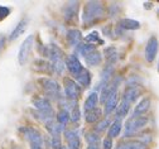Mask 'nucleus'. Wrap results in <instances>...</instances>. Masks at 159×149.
Returning <instances> with one entry per match:
<instances>
[{
    "label": "nucleus",
    "mask_w": 159,
    "mask_h": 149,
    "mask_svg": "<svg viewBox=\"0 0 159 149\" xmlns=\"http://www.w3.org/2000/svg\"><path fill=\"white\" fill-rule=\"evenodd\" d=\"M139 96H140V90H139L138 87H135V86H129L124 91V94H123V100H125V101H128V102L131 104Z\"/></svg>",
    "instance_id": "obj_16"
},
{
    "label": "nucleus",
    "mask_w": 159,
    "mask_h": 149,
    "mask_svg": "<svg viewBox=\"0 0 159 149\" xmlns=\"http://www.w3.org/2000/svg\"><path fill=\"white\" fill-rule=\"evenodd\" d=\"M39 82L42 83V87L47 96H49L51 99L58 100V101H61L63 99L61 96V87H59L57 81H54L52 78H41Z\"/></svg>",
    "instance_id": "obj_4"
},
{
    "label": "nucleus",
    "mask_w": 159,
    "mask_h": 149,
    "mask_svg": "<svg viewBox=\"0 0 159 149\" xmlns=\"http://www.w3.org/2000/svg\"><path fill=\"white\" fill-rule=\"evenodd\" d=\"M46 128L47 130L49 132V134L52 137H59L61 133L63 132V125H61L59 123L54 121V120H49L46 123Z\"/></svg>",
    "instance_id": "obj_15"
},
{
    "label": "nucleus",
    "mask_w": 159,
    "mask_h": 149,
    "mask_svg": "<svg viewBox=\"0 0 159 149\" xmlns=\"http://www.w3.org/2000/svg\"><path fill=\"white\" fill-rule=\"evenodd\" d=\"M65 137L67 140H71V139H75V138H80L78 133L76 130H66L65 132Z\"/></svg>",
    "instance_id": "obj_37"
},
{
    "label": "nucleus",
    "mask_w": 159,
    "mask_h": 149,
    "mask_svg": "<svg viewBox=\"0 0 159 149\" xmlns=\"http://www.w3.org/2000/svg\"><path fill=\"white\" fill-rule=\"evenodd\" d=\"M129 110H130V102L121 100V102L117 104V108H116V119L121 120V118L128 115Z\"/></svg>",
    "instance_id": "obj_20"
},
{
    "label": "nucleus",
    "mask_w": 159,
    "mask_h": 149,
    "mask_svg": "<svg viewBox=\"0 0 159 149\" xmlns=\"http://www.w3.org/2000/svg\"><path fill=\"white\" fill-rule=\"evenodd\" d=\"M65 83V95L66 99L70 101H77V97L80 95V86L71 78H65L63 80Z\"/></svg>",
    "instance_id": "obj_6"
},
{
    "label": "nucleus",
    "mask_w": 159,
    "mask_h": 149,
    "mask_svg": "<svg viewBox=\"0 0 159 149\" xmlns=\"http://www.w3.org/2000/svg\"><path fill=\"white\" fill-rule=\"evenodd\" d=\"M81 118V110H80L78 106H75V108L71 109V113H70V119L72 123H77Z\"/></svg>",
    "instance_id": "obj_35"
},
{
    "label": "nucleus",
    "mask_w": 159,
    "mask_h": 149,
    "mask_svg": "<svg viewBox=\"0 0 159 149\" xmlns=\"http://www.w3.org/2000/svg\"><path fill=\"white\" fill-rule=\"evenodd\" d=\"M105 54H106V59H107V65H112L114 62L117 61L119 58V52L115 47H109L105 49Z\"/></svg>",
    "instance_id": "obj_27"
},
{
    "label": "nucleus",
    "mask_w": 159,
    "mask_h": 149,
    "mask_svg": "<svg viewBox=\"0 0 159 149\" xmlns=\"http://www.w3.org/2000/svg\"><path fill=\"white\" fill-rule=\"evenodd\" d=\"M112 123H111V120L109 119V118H105V119H102L100 123H98L96 126H95V132L98 134V133H102L104 130H106L107 128H110V125H111Z\"/></svg>",
    "instance_id": "obj_33"
},
{
    "label": "nucleus",
    "mask_w": 159,
    "mask_h": 149,
    "mask_svg": "<svg viewBox=\"0 0 159 149\" xmlns=\"http://www.w3.org/2000/svg\"><path fill=\"white\" fill-rule=\"evenodd\" d=\"M22 132H23L24 137L27 138V140L30 143V145H39V147L43 145L42 135L37 129H33V128H23Z\"/></svg>",
    "instance_id": "obj_9"
},
{
    "label": "nucleus",
    "mask_w": 159,
    "mask_h": 149,
    "mask_svg": "<svg viewBox=\"0 0 159 149\" xmlns=\"http://www.w3.org/2000/svg\"><path fill=\"white\" fill-rule=\"evenodd\" d=\"M147 124H148V118H145V116H133V118H130L125 124L124 137L128 138L129 135L136 134L140 129H143Z\"/></svg>",
    "instance_id": "obj_3"
},
{
    "label": "nucleus",
    "mask_w": 159,
    "mask_h": 149,
    "mask_svg": "<svg viewBox=\"0 0 159 149\" xmlns=\"http://www.w3.org/2000/svg\"><path fill=\"white\" fill-rule=\"evenodd\" d=\"M33 40H34V37L30 34L28 35L24 42L22 43L20 48H19V52H18V61H19V65L24 66L28 58H29V54H30V51H32V46H33Z\"/></svg>",
    "instance_id": "obj_5"
},
{
    "label": "nucleus",
    "mask_w": 159,
    "mask_h": 149,
    "mask_svg": "<svg viewBox=\"0 0 159 149\" xmlns=\"http://www.w3.org/2000/svg\"><path fill=\"white\" fill-rule=\"evenodd\" d=\"M85 40L89 44H93V43H101V44H104V40L100 38V34H98L97 32H91L90 34H87L85 37Z\"/></svg>",
    "instance_id": "obj_30"
},
{
    "label": "nucleus",
    "mask_w": 159,
    "mask_h": 149,
    "mask_svg": "<svg viewBox=\"0 0 159 149\" xmlns=\"http://www.w3.org/2000/svg\"><path fill=\"white\" fill-rule=\"evenodd\" d=\"M30 149H42V147H39V145H30Z\"/></svg>",
    "instance_id": "obj_44"
},
{
    "label": "nucleus",
    "mask_w": 159,
    "mask_h": 149,
    "mask_svg": "<svg viewBox=\"0 0 159 149\" xmlns=\"http://www.w3.org/2000/svg\"><path fill=\"white\" fill-rule=\"evenodd\" d=\"M116 149H144V144L140 142H128L119 144Z\"/></svg>",
    "instance_id": "obj_29"
},
{
    "label": "nucleus",
    "mask_w": 159,
    "mask_h": 149,
    "mask_svg": "<svg viewBox=\"0 0 159 149\" xmlns=\"http://www.w3.org/2000/svg\"><path fill=\"white\" fill-rule=\"evenodd\" d=\"M159 49V43H158V39L155 37H152L145 47V59L148 62H153L155 59V56L158 53Z\"/></svg>",
    "instance_id": "obj_10"
},
{
    "label": "nucleus",
    "mask_w": 159,
    "mask_h": 149,
    "mask_svg": "<svg viewBox=\"0 0 159 149\" xmlns=\"http://www.w3.org/2000/svg\"><path fill=\"white\" fill-rule=\"evenodd\" d=\"M102 145H104V149H112V139L107 137V138L104 140Z\"/></svg>",
    "instance_id": "obj_40"
},
{
    "label": "nucleus",
    "mask_w": 159,
    "mask_h": 149,
    "mask_svg": "<svg viewBox=\"0 0 159 149\" xmlns=\"http://www.w3.org/2000/svg\"><path fill=\"white\" fill-rule=\"evenodd\" d=\"M46 56L51 59V62L57 61V59H63V53H62V51L59 49L57 46H54V44L47 46V48H46Z\"/></svg>",
    "instance_id": "obj_13"
},
{
    "label": "nucleus",
    "mask_w": 159,
    "mask_h": 149,
    "mask_svg": "<svg viewBox=\"0 0 159 149\" xmlns=\"http://www.w3.org/2000/svg\"><path fill=\"white\" fill-rule=\"evenodd\" d=\"M68 147L70 149H81V140H80V138L71 139L68 140Z\"/></svg>",
    "instance_id": "obj_36"
},
{
    "label": "nucleus",
    "mask_w": 159,
    "mask_h": 149,
    "mask_svg": "<svg viewBox=\"0 0 159 149\" xmlns=\"http://www.w3.org/2000/svg\"><path fill=\"white\" fill-rule=\"evenodd\" d=\"M105 15V7L100 2H89L84 7L82 20L84 23H91L93 20Z\"/></svg>",
    "instance_id": "obj_1"
},
{
    "label": "nucleus",
    "mask_w": 159,
    "mask_h": 149,
    "mask_svg": "<svg viewBox=\"0 0 159 149\" xmlns=\"http://www.w3.org/2000/svg\"><path fill=\"white\" fill-rule=\"evenodd\" d=\"M97 102H98V96H97V94H96V92H91V94L87 96V99H86V101H85V104H84L85 111L87 113V111H91V110L96 109Z\"/></svg>",
    "instance_id": "obj_17"
},
{
    "label": "nucleus",
    "mask_w": 159,
    "mask_h": 149,
    "mask_svg": "<svg viewBox=\"0 0 159 149\" xmlns=\"http://www.w3.org/2000/svg\"><path fill=\"white\" fill-rule=\"evenodd\" d=\"M86 140L89 143V145H97L98 142H100V135H98L96 132H91L86 134Z\"/></svg>",
    "instance_id": "obj_34"
},
{
    "label": "nucleus",
    "mask_w": 159,
    "mask_h": 149,
    "mask_svg": "<svg viewBox=\"0 0 159 149\" xmlns=\"http://www.w3.org/2000/svg\"><path fill=\"white\" fill-rule=\"evenodd\" d=\"M152 7H153V4H152V3H145V9H149V8L152 9Z\"/></svg>",
    "instance_id": "obj_43"
},
{
    "label": "nucleus",
    "mask_w": 159,
    "mask_h": 149,
    "mask_svg": "<svg viewBox=\"0 0 159 149\" xmlns=\"http://www.w3.org/2000/svg\"><path fill=\"white\" fill-rule=\"evenodd\" d=\"M76 51H77V53H78V54H81V56L86 57L87 54H90L91 52H93V51H96V49H95V46H93V44H89V43H80V44L77 46Z\"/></svg>",
    "instance_id": "obj_25"
},
{
    "label": "nucleus",
    "mask_w": 159,
    "mask_h": 149,
    "mask_svg": "<svg viewBox=\"0 0 159 149\" xmlns=\"http://www.w3.org/2000/svg\"><path fill=\"white\" fill-rule=\"evenodd\" d=\"M76 78H77V81H78V83L82 85V86H89V85L91 83V73H90L86 68H84V70L81 71V73H80Z\"/></svg>",
    "instance_id": "obj_26"
},
{
    "label": "nucleus",
    "mask_w": 159,
    "mask_h": 149,
    "mask_svg": "<svg viewBox=\"0 0 159 149\" xmlns=\"http://www.w3.org/2000/svg\"><path fill=\"white\" fill-rule=\"evenodd\" d=\"M28 23H29L28 18L22 19L20 22L18 23V26L14 28V30L11 32V34H10V37H9V40H15L19 35H22V34L25 32V29H27V27H28Z\"/></svg>",
    "instance_id": "obj_12"
},
{
    "label": "nucleus",
    "mask_w": 159,
    "mask_h": 149,
    "mask_svg": "<svg viewBox=\"0 0 159 149\" xmlns=\"http://www.w3.org/2000/svg\"><path fill=\"white\" fill-rule=\"evenodd\" d=\"M35 109L38 110V114H39V119L41 120H44L46 123L49 121V120H53V116H54V111L52 109V105L51 102L47 100V99H35L33 101Z\"/></svg>",
    "instance_id": "obj_2"
},
{
    "label": "nucleus",
    "mask_w": 159,
    "mask_h": 149,
    "mask_svg": "<svg viewBox=\"0 0 159 149\" xmlns=\"http://www.w3.org/2000/svg\"><path fill=\"white\" fill-rule=\"evenodd\" d=\"M158 71H159V65H158Z\"/></svg>",
    "instance_id": "obj_47"
},
{
    "label": "nucleus",
    "mask_w": 159,
    "mask_h": 149,
    "mask_svg": "<svg viewBox=\"0 0 159 149\" xmlns=\"http://www.w3.org/2000/svg\"><path fill=\"white\" fill-rule=\"evenodd\" d=\"M77 4H78L77 2H71V3H68L66 5V8H65V18H66V20H71L77 15V13H78V5Z\"/></svg>",
    "instance_id": "obj_19"
},
{
    "label": "nucleus",
    "mask_w": 159,
    "mask_h": 149,
    "mask_svg": "<svg viewBox=\"0 0 159 149\" xmlns=\"http://www.w3.org/2000/svg\"><path fill=\"white\" fill-rule=\"evenodd\" d=\"M150 108V99L148 97H144L143 100H140L135 109H134V113H133V116H142L143 114H145Z\"/></svg>",
    "instance_id": "obj_14"
},
{
    "label": "nucleus",
    "mask_w": 159,
    "mask_h": 149,
    "mask_svg": "<svg viewBox=\"0 0 159 149\" xmlns=\"http://www.w3.org/2000/svg\"><path fill=\"white\" fill-rule=\"evenodd\" d=\"M11 149H22V148H18V147H14V148H11Z\"/></svg>",
    "instance_id": "obj_46"
},
{
    "label": "nucleus",
    "mask_w": 159,
    "mask_h": 149,
    "mask_svg": "<svg viewBox=\"0 0 159 149\" xmlns=\"http://www.w3.org/2000/svg\"><path fill=\"white\" fill-rule=\"evenodd\" d=\"M121 82V77H115L111 82H110V85L109 86H106L102 91H101V97H100V101L102 102V104H105L106 101H107V99L109 97H111L112 95H115V94H117V87H119V83Z\"/></svg>",
    "instance_id": "obj_8"
},
{
    "label": "nucleus",
    "mask_w": 159,
    "mask_h": 149,
    "mask_svg": "<svg viewBox=\"0 0 159 149\" xmlns=\"http://www.w3.org/2000/svg\"><path fill=\"white\" fill-rule=\"evenodd\" d=\"M66 66L70 71V73L75 77H77L80 73H81V71L84 70V66L81 65V62H80V59L77 58V56L75 54H70L66 57Z\"/></svg>",
    "instance_id": "obj_7"
},
{
    "label": "nucleus",
    "mask_w": 159,
    "mask_h": 149,
    "mask_svg": "<svg viewBox=\"0 0 159 149\" xmlns=\"http://www.w3.org/2000/svg\"><path fill=\"white\" fill-rule=\"evenodd\" d=\"M123 129V124H121V120L119 119H115L112 121V124L110 125V129H109V138H116L120 135V132Z\"/></svg>",
    "instance_id": "obj_23"
},
{
    "label": "nucleus",
    "mask_w": 159,
    "mask_h": 149,
    "mask_svg": "<svg viewBox=\"0 0 159 149\" xmlns=\"http://www.w3.org/2000/svg\"><path fill=\"white\" fill-rule=\"evenodd\" d=\"M51 145H52L53 149H57V148L61 147L62 143H61V139H59V137H52L51 138Z\"/></svg>",
    "instance_id": "obj_38"
},
{
    "label": "nucleus",
    "mask_w": 159,
    "mask_h": 149,
    "mask_svg": "<svg viewBox=\"0 0 159 149\" xmlns=\"http://www.w3.org/2000/svg\"><path fill=\"white\" fill-rule=\"evenodd\" d=\"M119 26L124 29H130V30H135V29H139L140 28V23L138 20H134V19H129V18H125V19H121L119 22Z\"/></svg>",
    "instance_id": "obj_24"
},
{
    "label": "nucleus",
    "mask_w": 159,
    "mask_h": 149,
    "mask_svg": "<svg viewBox=\"0 0 159 149\" xmlns=\"http://www.w3.org/2000/svg\"><path fill=\"white\" fill-rule=\"evenodd\" d=\"M85 59H86V63L89 66H98L102 61V56L98 51H93L90 54H87L85 57Z\"/></svg>",
    "instance_id": "obj_18"
},
{
    "label": "nucleus",
    "mask_w": 159,
    "mask_h": 149,
    "mask_svg": "<svg viewBox=\"0 0 159 149\" xmlns=\"http://www.w3.org/2000/svg\"><path fill=\"white\" fill-rule=\"evenodd\" d=\"M117 102H119V95L117 94H115V95H112L111 97L107 99V101L105 102V114L106 115H110L114 110H116Z\"/></svg>",
    "instance_id": "obj_21"
},
{
    "label": "nucleus",
    "mask_w": 159,
    "mask_h": 149,
    "mask_svg": "<svg viewBox=\"0 0 159 149\" xmlns=\"http://www.w3.org/2000/svg\"><path fill=\"white\" fill-rule=\"evenodd\" d=\"M4 42H5V39H4V38H0V49L3 48V46H4Z\"/></svg>",
    "instance_id": "obj_41"
},
{
    "label": "nucleus",
    "mask_w": 159,
    "mask_h": 149,
    "mask_svg": "<svg viewBox=\"0 0 159 149\" xmlns=\"http://www.w3.org/2000/svg\"><path fill=\"white\" fill-rule=\"evenodd\" d=\"M81 35H82V34H81V32H80L78 29H71V30H68L67 38H68L70 44H71L72 47L78 46L80 42H81V38H82Z\"/></svg>",
    "instance_id": "obj_22"
},
{
    "label": "nucleus",
    "mask_w": 159,
    "mask_h": 149,
    "mask_svg": "<svg viewBox=\"0 0 159 149\" xmlns=\"http://www.w3.org/2000/svg\"><path fill=\"white\" fill-rule=\"evenodd\" d=\"M112 73H114V66H112V65H107V66L102 70V72H101V80H100V82L97 83V90L102 91L106 86H109L110 82H111V76H112Z\"/></svg>",
    "instance_id": "obj_11"
},
{
    "label": "nucleus",
    "mask_w": 159,
    "mask_h": 149,
    "mask_svg": "<svg viewBox=\"0 0 159 149\" xmlns=\"http://www.w3.org/2000/svg\"><path fill=\"white\" fill-rule=\"evenodd\" d=\"M57 149H67V147H65V145H61L59 148H57Z\"/></svg>",
    "instance_id": "obj_45"
},
{
    "label": "nucleus",
    "mask_w": 159,
    "mask_h": 149,
    "mask_svg": "<svg viewBox=\"0 0 159 149\" xmlns=\"http://www.w3.org/2000/svg\"><path fill=\"white\" fill-rule=\"evenodd\" d=\"M70 120H71V119H70V113H68L67 110H65V109L59 110V113L57 114V123H59L61 125L65 126Z\"/></svg>",
    "instance_id": "obj_32"
},
{
    "label": "nucleus",
    "mask_w": 159,
    "mask_h": 149,
    "mask_svg": "<svg viewBox=\"0 0 159 149\" xmlns=\"http://www.w3.org/2000/svg\"><path fill=\"white\" fill-rule=\"evenodd\" d=\"M51 66H52V70H53L57 75H62L63 71H65L66 63L63 62V59H57V61H53V62L51 63Z\"/></svg>",
    "instance_id": "obj_31"
},
{
    "label": "nucleus",
    "mask_w": 159,
    "mask_h": 149,
    "mask_svg": "<svg viewBox=\"0 0 159 149\" xmlns=\"http://www.w3.org/2000/svg\"><path fill=\"white\" fill-rule=\"evenodd\" d=\"M87 149H100V148H98V145H89Z\"/></svg>",
    "instance_id": "obj_42"
},
{
    "label": "nucleus",
    "mask_w": 159,
    "mask_h": 149,
    "mask_svg": "<svg viewBox=\"0 0 159 149\" xmlns=\"http://www.w3.org/2000/svg\"><path fill=\"white\" fill-rule=\"evenodd\" d=\"M101 115H102V110L96 108V109L86 113V121L87 123H95V121H97L98 119L101 118Z\"/></svg>",
    "instance_id": "obj_28"
},
{
    "label": "nucleus",
    "mask_w": 159,
    "mask_h": 149,
    "mask_svg": "<svg viewBox=\"0 0 159 149\" xmlns=\"http://www.w3.org/2000/svg\"><path fill=\"white\" fill-rule=\"evenodd\" d=\"M10 13V9L7 7H0V19H3L5 16H8Z\"/></svg>",
    "instance_id": "obj_39"
}]
</instances>
